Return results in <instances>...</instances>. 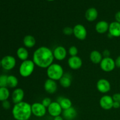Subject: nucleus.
Segmentation results:
<instances>
[{
    "instance_id": "1",
    "label": "nucleus",
    "mask_w": 120,
    "mask_h": 120,
    "mask_svg": "<svg viewBox=\"0 0 120 120\" xmlns=\"http://www.w3.org/2000/svg\"><path fill=\"white\" fill-rule=\"evenodd\" d=\"M54 59L53 50L45 46L39 47L33 53V62L35 66L42 69H47L53 63Z\"/></svg>"
},
{
    "instance_id": "2",
    "label": "nucleus",
    "mask_w": 120,
    "mask_h": 120,
    "mask_svg": "<svg viewBox=\"0 0 120 120\" xmlns=\"http://www.w3.org/2000/svg\"><path fill=\"white\" fill-rule=\"evenodd\" d=\"M12 114L16 120H29L32 115L31 104L23 101L14 104Z\"/></svg>"
},
{
    "instance_id": "3",
    "label": "nucleus",
    "mask_w": 120,
    "mask_h": 120,
    "mask_svg": "<svg viewBox=\"0 0 120 120\" xmlns=\"http://www.w3.org/2000/svg\"><path fill=\"white\" fill-rule=\"evenodd\" d=\"M64 74L63 67L59 63H53L46 69V75L48 79L55 81H59Z\"/></svg>"
},
{
    "instance_id": "4",
    "label": "nucleus",
    "mask_w": 120,
    "mask_h": 120,
    "mask_svg": "<svg viewBox=\"0 0 120 120\" xmlns=\"http://www.w3.org/2000/svg\"><path fill=\"white\" fill-rule=\"evenodd\" d=\"M35 64L32 60L28 59L22 61L19 68V73L22 77H28L34 73Z\"/></svg>"
},
{
    "instance_id": "5",
    "label": "nucleus",
    "mask_w": 120,
    "mask_h": 120,
    "mask_svg": "<svg viewBox=\"0 0 120 120\" xmlns=\"http://www.w3.org/2000/svg\"><path fill=\"white\" fill-rule=\"evenodd\" d=\"M100 67L101 69L105 72H111L114 70L116 67L115 60L111 57H103L100 63Z\"/></svg>"
},
{
    "instance_id": "6",
    "label": "nucleus",
    "mask_w": 120,
    "mask_h": 120,
    "mask_svg": "<svg viewBox=\"0 0 120 120\" xmlns=\"http://www.w3.org/2000/svg\"><path fill=\"white\" fill-rule=\"evenodd\" d=\"M32 113L34 116L38 118L44 117L46 114L47 108H46L42 103L35 102L31 104Z\"/></svg>"
},
{
    "instance_id": "7",
    "label": "nucleus",
    "mask_w": 120,
    "mask_h": 120,
    "mask_svg": "<svg viewBox=\"0 0 120 120\" xmlns=\"http://www.w3.org/2000/svg\"><path fill=\"white\" fill-rule=\"evenodd\" d=\"M1 61V67L5 70H12L16 64V59L11 55H7L2 57Z\"/></svg>"
},
{
    "instance_id": "8",
    "label": "nucleus",
    "mask_w": 120,
    "mask_h": 120,
    "mask_svg": "<svg viewBox=\"0 0 120 120\" xmlns=\"http://www.w3.org/2000/svg\"><path fill=\"white\" fill-rule=\"evenodd\" d=\"M73 35L75 37L80 41L86 39L87 36V30L84 25L82 24H77L73 28Z\"/></svg>"
},
{
    "instance_id": "9",
    "label": "nucleus",
    "mask_w": 120,
    "mask_h": 120,
    "mask_svg": "<svg viewBox=\"0 0 120 120\" xmlns=\"http://www.w3.org/2000/svg\"><path fill=\"white\" fill-rule=\"evenodd\" d=\"M113 103L114 100L112 96L107 94L102 96L99 101L100 107L105 110H110L112 109Z\"/></svg>"
},
{
    "instance_id": "10",
    "label": "nucleus",
    "mask_w": 120,
    "mask_h": 120,
    "mask_svg": "<svg viewBox=\"0 0 120 120\" xmlns=\"http://www.w3.org/2000/svg\"><path fill=\"white\" fill-rule=\"evenodd\" d=\"M96 88L100 93L106 94L111 90V84L108 80L105 79H100L98 80L96 84Z\"/></svg>"
},
{
    "instance_id": "11",
    "label": "nucleus",
    "mask_w": 120,
    "mask_h": 120,
    "mask_svg": "<svg viewBox=\"0 0 120 120\" xmlns=\"http://www.w3.org/2000/svg\"><path fill=\"white\" fill-rule=\"evenodd\" d=\"M47 111L50 116L54 117L60 116L63 112V109L59 103L57 101H52L50 105L47 108Z\"/></svg>"
},
{
    "instance_id": "12",
    "label": "nucleus",
    "mask_w": 120,
    "mask_h": 120,
    "mask_svg": "<svg viewBox=\"0 0 120 120\" xmlns=\"http://www.w3.org/2000/svg\"><path fill=\"white\" fill-rule=\"evenodd\" d=\"M68 53V50L63 46H57L53 50L54 58L57 61H62L65 59Z\"/></svg>"
},
{
    "instance_id": "13",
    "label": "nucleus",
    "mask_w": 120,
    "mask_h": 120,
    "mask_svg": "<svg viewBox=\"0 0 120 120\" xmlns=\"http://www.w3.org/2000/svg\"><path fill=\"white\" fill-rule=\"evenodd\" d=\"M68 64L72 70H78L82 68L83 65V60L78 56H70L68 60Z\"/></svg>"
},
{
    "instance_id": "14",
    "label": "nucleus",
    "mask_w": 120,
    "mask_h": 120,
    "mask_svg": "<svg viewBox=\"0 0 120 120\" xmlns=\"http://www.w3.org/2000/svg\"><path fill=\"white\" fill-rule=\"evenodd\" d=\"M44 89L46 92L50 94H53L57 90V84L56 81L48 79L44 83Z\"/></svg>"
},
{
    "instance_id": "15",
    "label": "nucleus",
    "mask_w": 120,
    "mask_h": 120,
    "mask_svg": "<svg viewBox=\"0 0 120 120\" xmlns=\"http://www.w3.org/2000/svg\"><path fill=\"white\" fill-rule=\"evenodd\" d=\"M25 93L21 88H16L12 93L11 98L14 104L23 101Z\"/></svg>"
},
{
    "instance_id": "16",
    "label": "nucleus",
    "mask_w": 120,
    "mask_h": 120,
    "mask_svg": "<svg viewBox=\"0 0 120 120\" xmlns=\"http://www.w3.org/2000/svg\"><path fill=\"white\" fill-rule=\"evenodd\" d=\"M109 34L111 37H120V23L114 21L109 24Z\"/></svg>"
},
{
    "instance_id": "17",
    "label": "nucleus",
    "mask_w": 120,
    "mask_h": 120,
    "mask_svg": "<svg viewBox=\"0 0 120 120\" xmlns=\"http://www.w3.org/2000/svg\"><path fill=\"white\" fill-rule=\"evenodd\" d=\"M109 23L105 21H100L95 26L96 31L98 34H104L109 32Z\"/></svg>"
},
{
    "instance_id": "18",
    "label": "nucleus",
    "mask_w": 120,
    "mask_h": 120,
    "mask_svg": "<svg viewBox=\"0 0 120 120\" xmlns=\"http://www.w3.org/2000/svg\"><path fill=\"white\" fill-rule=\"evenodd\" d=\"M77 115V110L75 107H71L69 109L63 110L62 116L66 120H73L75 119Z\"/></svg>"
},
{
    "instance_id": "19",
    "label": "nucleus",
    "mask_w": 120,
    "mask_h": 120,
    "mask_svg": "<svg viewBox=\"0 0 120 120\" xmlns=\"http://www.w3.org/2000/svg\"><path fill=\"white\" fill-rule=\"evenodd\" d=\"M98 11L94 7H91L87 9L85 13V18L89 22H93L96 21L98 17Z\"/></svg>"
},
{
    "instance_id": "20",
    "label": "nucleus",
    "mask_w": 120,
    "mask_h": 120,
    "mask_svg": "<svg viewBox=\"0 0 120 120\" xmlns=\"http://www.w3.org/2000/svg\"><path fill=\"white\" fill-rule=\"evenodd\" d=\"M36 43V39L31 35H27L23 39V43L24 46L27 49L34 48Z\"/></svg>"
},
{
    "instance_id": "21",
    "label": "nucleus",
    "mask_w": 120,
    "mask_h": 120,
    "mask_svg": "<svg viewBox=\"0 0 120 120\" xmlns=\"http://www.w3.org/2000/svg\"><path fill=\"white\" fill-rule=\"evenodd\" d=\"M103 59V55L97 50H93L90 54V61L94 64H100Z\"/></svg>"
},
{
    "instance_id": "22",
    "label": "nucleus",
    "mask_w": 120,
    "mask_h": 120,
    "mask_svg": "<svg viewBox=\"0 0 120 120\" xmlns=\"http://www.w3.org/2000/svg\"><path fill=\"white\" fill-rule=\"evenodd\" d=\"M56 101L59 103L63 110H66V109H69L70 107H72L71 101L70 100V98H68V97H62V96L59 97Z\"/></svg>"
},
{
    "instance_id": "23",
    "label": "nucleus",
    "mask_w": 120,
    "mask_h": 120,
    "mask_svg": "<svg viewBox=\"0 0 120 120\" xmlns=\"http://www.w3.org/2000/svg\"><path fill=\"white\" fill-rule=\"evenodd\" d=\"M71 76L70 73H66L64 74L62 78L60 79L59 83L63 88H68L71 84Z\"/></svg>"
},
{
    "instance_id": "24",
    "label": "nucleus",
    "mask_w": 120,
    "mask_h": 120,
    "mask_svg": "<svg viewBox=\"0 0 120 120\" xmlns=\"http://www.w3.org/2000/svg\"><path fill=\"white\" fill-rule=\"evenodd\" d=\"M16 56L21 60L24 61L28 59L29 52L25 47H20L16 50Z\"/></svg>"
},
{
    "instance_id": "25",
    "label": "nucleus",
    "mask_w": 120,
    "mask_h": 120,
    "mask_svg": "<svg viewBox=\"0 0 120 120\" xmlns=\"http://www.w3.org/2000/svg\"><path fill=\"white\" fill-rule=\"evenodd\" d=\"M18 79L16 76L14 75H9L8 76V82H7V86L9 88H16L18 84Z\"/></svg>"
},
{
    "instance_id": "26",
    "label": "nucleus",
    "mask_w": 120,
    "mask_h": 120,
    "mask_svg": "<svg viewBox=\"0 0 120 120\" xmlns=\"http://www.w3.org/2000/svg\"><path fill=\"white\" fill-rule=\"evenodd\" d=\"M10 96V92L7 87H0V101L8 100Z\"/></svg>"
},
{
    "instance_id": "27",
    "label": "nucleus",
    "mask_w": 120,
    "mask_h": 120,
    "mask_svg": "<svg viewBox=\"0 0 120 120\" xmlns=\"http://www.w3.org/2000/svg\"><path fill=\"white\" fill-rule=\"evenodd\" d=\"M8 82V76L2 75L0 76V87H7Z\"/></svg>"
},
{
    "instance_id": "28",
    "label": "nucleus",
    "mask_w": 120,
    "mask_h": 120,
    "mask_svg": "<svg viewBox=\"0 0 120 120\" xmlns=\"http://www.w3.org/2000/svg\"><path fill=\"white\" fill-rule=\"evenodd\" d=\"M68 53L70 56H77L79 53V50L76 46H71L68 49Z\"/></svg>"
},
{
    "instance_id": "29",
    "label": "nucleus",
    "mask_w": 120,
    "mask_h": 120,
    "mask_svg": "<svg viewBox=\"0 0 120 120\" xmlns=\"http://www.w3.org/2000/svg\"><path fill=\"white\" fill-rule=\"evenodd\" d=\"M63 33L66 35H71L73 34V29L71 27L66 26L63 28Z\"/></svg>"
},
{
    "instance_id": "30",
    "label": "nucleus",
    "mask_w": 120,
    "mask_h": 120,
    "mask_svg": "<svg viewBox=\"0 0 120 120\" xmlns=\"http://www.w3.org/2000/svg\"><path fill=\"white\" fill-rule=\"evenodd\" d=\"M52 100L49 97H45L42 101V104L46 108H48L50 104L52 103Z\"/></svg>"
},
{
    "instance_id": "31",
    "label": "nucleus",
    "mask_w": 120,
    "mask_h": 120,
    "mask_svg": "<svg viewBox=\"0 0 120 120\" xmlns=\"http://www.w3.org/2000/svg\"><path fill=\"white\" fill-rule=\"evenodd\" d=\"M2 106L5 110H8L11 108V103L8 100L4 101L2 102Z\"/></svg>"
},
{
    "instance_id": "32",
    "label": "nucleus",
    "mask_w": 120,
    "mask_h": 120,
    "mask_svg": "<svg viewBox=\"0 0 120 120\" xmlns=\"http://www.w3.org/2000/svg\"><path fill=\"white\" fill-rule=\"evenodd\" d=\"M112 98H113L114 101L118 102V103H120V93H117L113 94L112 96Z\"/></svg>"
},
{
    "instance_id": "33",
    "label": "nucleus",
    "mask_w": 120,
    "mask_h": 120,
    "mask_svg": "<svg viewBox=\"0 0 120 120\" xmlns=\"http://www.w3.org/2000/svg\"><path fill=\"white\" fill-rule=\"evenodd\" d=\"M102 55H103V57H110L111 53H110V50H108V49H105V50L103 52V53H102Z\"/></svg>"
},
{
    "instance_id": "34",
    "label": "nucleus",
    "mask_w": 120,
    "mask_h": 120,
    "mask_svg": "<svg viewBox=\"0 0 120 120\" xmlns=\"http://www.w3.org/2000/svg\"><path fill=\"white\" fill-rule=\"evenodd\" d=\"M115 19H116L115 21L120 23V11L116 12V14H115Z\"/></svg>"
},
{
    "instance_id": "35",
    "label": "nucleus",
    "mask_w": 120,
    "mask_h": 120,
    "mask_svg": "<svg viewBox=\"0 0 120 120\" xmlns=\"http://www.w3.org/2000/svg\"><path fill=\"white\" fill-rule=\"evenodd\" d=\"M115 63H116V67L118 68H120V55L116 59V60H115Z\"/></svg>"
},
{
    "instance_id": "36",
    "label": "nucleus",
    "mask_w": 120,
    "mask_h": 120,
    "mask_svg": "<svg viewBox=\"0 0 120 120\" xmlns=\"http://www.w3.org/2000/svg\"><path fill=\"white\" fill-rule=\"evenodd\" d=\"M112 108L115 109H118L120 108V103H118V102L114 101L113 103V106H112Z\"/></svg>"
},
{
    "instance_id": "37",
    "label": "nucleus",
    "mask_w": 120,
    "mask_h": 120,
    "mask_svg": "<svg viewBox=\"0 0 120 120\" xmlns=\"http://www.w3.org/2000/svg\"><path fill=\"white\" fill-rule=\"evenodd\" d=\"M53 120H64L63 117H62L61 116H57V117H54Z\"/></svg>"
},
{
    "instance_id": "38",
    "label": "nucleus",
    "mask_w": 120,
    "mask_h": 120,
    "mask_svg": "<svg viewBox=\"0 0 120 120\" xmlns=\"http://www.w3.org/2000/svg\"><path fill=\"white\" fill-rule=\"evenodd\" d=\"M46 1H55V0H46Z\"/></svg>"
},
{
    "instance_id": "39",
    "label": "nucleus",
    "mask_w": 120,
    "mask_h": 120,
    "mask_svg": "<svg viewBox=\"0 0 120 120\" xmlns=\"http://www.w3.org/2000/svg\"><path fill=\"white\" fill-rule=\"evenodd\" d=\"M1 66V60H0V67Z\"/></svg>"
}]
</instances>
